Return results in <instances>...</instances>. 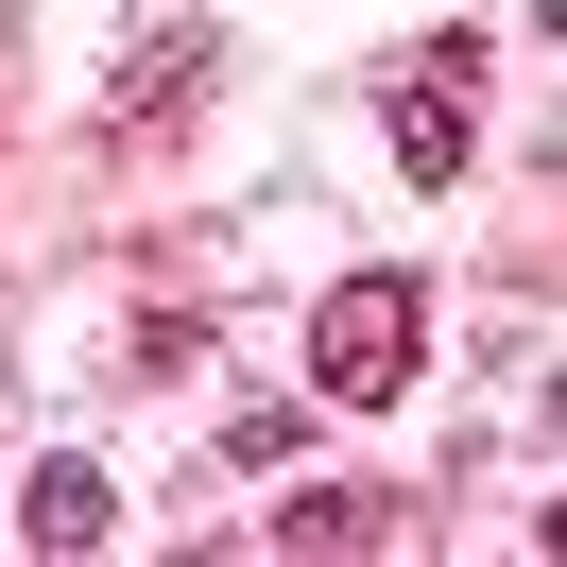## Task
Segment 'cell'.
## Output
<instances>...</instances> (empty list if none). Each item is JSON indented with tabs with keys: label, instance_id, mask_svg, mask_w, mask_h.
Wrapping results in <instances>:
<instances>
[{
	"label": "cell",
	"instance_id": "cell-1",
	"mask_svg": "<svg viewBox=\"0 0 567 567\" xmlns=\"http://www.w3.org/2000/svg\"><path fill=\"white\" fill-rule=\"evenodd\" d=\"M413 344H430V292H413V276H327V310H310V395L395 413V395H413Z\"/></svg>",
	"mask_w": 567,
	"mask_h": 567
},
{
	"label": "cell",
	"instance_id": "cell-2",
	"mask_svg": "<svg viewBox=\"0 0 567 567\" xmlns=\"http://www.w3.org/2000/svg\"><path fill=\"white\" fill-rule=\"evenodd\" d=\"M464 138H482V52H413V70H395V173L413 189H464Z\"/></svg>",
	"mask_w": 567,
	"mask_h": 567
},
{
	"label": "cell",
	"instance_id": "cell-3",
	"mask_svg": "<svg viewBox=\"0 0 567 567\" xmlns=\"http://www.w3.org/2000/svg\"><path fill=\"white\" fill-rule=\"evenodd\" d=\"M104 533H121L104 464H35V482H18V550H104Z\"/></svg>",
	"mask_w": 567,
	"mask_h": 567
},
{
	"label": "cell",
	"instance_id": "cell-4",
	"mask_svg": "<svg viewBox=\"0 0 567 567\" xmlns=\"http://www.w3.org/2000/svg\"><path fill=\"white\" fill-rule=\"evenodd\" d=\"M207 70H224V35H138V70H121V138H155L173 104H207Z\"/></svg>",
	"mask_w": 567,
	"mask_h": 567
},
{
	"label": "cell",
	"instance_id": "cell-5",
	"mask_svg": "<svg viewBox=\"0 0 567 567\" xmlns=\"http://www.w3.org/2000/svg\"><path fill=\"white\" fill-rule=\"evenodd\" d=\"M379 498H344V482H310V498H276V533H258V550H379Z\"/></svg>",
	"mask_w": 567,
	"mask_h": 567
},
{
	"label": "cell",
	"instance_id": "cell-6",
	"mask_svg": "<svg viewBox=\"0 0 567 567\" xmlns=\"http://www.w3.org/2000/svg\"><path fill=\"white\" fill-rule=\"evenodd\" d=\"M310 447V413H292V395H241V413H224V464H292Z\"/></svg>",
	"mask_w": 567,
	"mask_h": 567
}]
</instances>
